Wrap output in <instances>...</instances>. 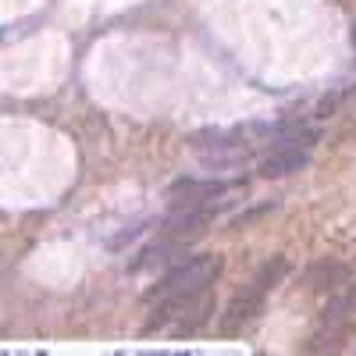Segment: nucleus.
<instances>
[{"mask_svg": "<svg viewBox=\"0 0 356 356\" xmlns=\"http://www.w3.org/2000/svg\"><path fill=\"white\" fill-rule=\"evenodd\" d=\"M221 271H225V260L218 253H203V257H193L186 264H178L175 271L146 296V300L157 307L150 328H161V324L168 317H175L178 310L207 307V292H211V285L221 278Z\"/></svg>", "mask_w": 356, "mask_h": 356, "instance_id": "nucleus-1", "label": "nucleus"}, {"mask_svg": "<svg viewBox=\"0 0 356 356\" xmlns=\"http://www.w3.org/2000/svg\"><path fill=\"white\" fill-rule=\"evenodd\" d=\"M353 328H356V285L349 292L335 296V300L321 310V317H317L300 356H339V349L346 346Z\"/></svg>", "mask_w": 356, "mask_h": 356, "instance_id": "nucleus-2", "label": "nucleus"}, {"mask_svg": "<svg viewBox=\"0 0 356 356\" xmlns=\"http://www.w3.org/2000/svg\"><path fill=\"white\" fill-rule=\"evenodd\" d=\"M282 271H285V260H275V264H264V267H260L257 278L232 300V307H228V314H225V321H221V332H225V335H239L246 324L260 314L264 296L275 289V282L282 278Z\"/></svg>", "mask_w": 356, "mask_h": 356, "instance_id": "nucleus-3", "label": "nucleus"}, {"mask_svg": "<svg viewBox=\"0 0 356 356\" xmlns=\"http://www.w3.org/2000/svg\"><path fill=\"white\" fill-rule=\"evenodd\" d=\"M307 146H292V143H285V146H278V150H271L264 161H260V175L264 178H282V175H289V171H300L303 164H307Z\"/></svg>", "mask_w": 356, "mask_h": 356, "instance_id": "nucleus-4", "label": "nucleus"}, {"mask_svg": "<svg viewBox=\"0 0 356 356\" xmlns=\"http://www.w3.org/2000/svg\"><path fill=\"white\" fill-rule=\"evenodd\" d=\"M353 50H356V25H353Z\"/></svg>", "mask_w": 356, "mask_h": 356, "instance_id": "nucleus-5", "label": "nucleus"}]
</instances>
